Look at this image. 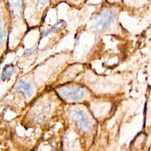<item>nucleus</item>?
Segmentation results:
<instances>
[{
	"label": "nucleus",
	"mask_w": 151,
	"mask_h": 151,
	"mask_svg": "<svg viewBox=\"0 0 151 151\" xmlns=\"http://www.w3.org/2000/svg\"><path fill=\"white\" fill-rule=\"evenodd\" d=\"M114 15V12L111 9L104 8L102 9L93 19L91 22L93 28L96 32H102L112 22Z\"/></svg>",
	"instance_id": "f257e3e1"
},
{
	"label": "nucleus",
	"mask_w": 151,
	"mask_h": 151,
	"mask_svg": "<svg viewBox=\"0 0 151 151\" xmlns=\"http://www.w3.org/2000/svg\"><path fill=\"white\" fill-rule=\"evenodd\" d=\"M59 95L64 99L72 101H80L84 96V88L81 87H73L64 86L58 91Z\"/></svg>",
	"instance_id": "f03ea898"
},
{
	"label": "nucleus",
	"mask_w": 151,
	"mask_h": 151,
	"mask_svg": "<svg viewBox=\"0 0 151 151\" xmlns=\"http://www.w3.org/2000/svg\"><path fill=\"white\" fill-rule=\"evenodd\" d=\"M70 116L82 131H87L90 129V124L87 116L82 110H73L70 113Z\"/></svg>",
	"instance_id": "7ed1b4c3"
},
{
	"label": "nucleus",
	"mask_w": 151,
	"mask_h": 151,
	"mask_svg": "<svg viewBox=\"0 0 151 151\" xmlns=\"http://www.w3.org/2000/svg\"><path fill=\"white\" fill-rule=\"evenodd\" d=\"M16 90L18 92L22 93L28 97H31L33 94V90L31 86L22 80H19V84L17 86Z\"/></svg>",
	"instance_id": "20e7f679"
},
{
	"label": "nucleus",
	"mask_w": 151,
	"mask_h": 151,
	"mask_svg": "<svg viewBox=\"0 0 151 151\" xmlns=\"http://www.w3.org/2000/svg\"><path fill=\"white\" fill-rule=\"evenodd\" d=\"M14 66L10 65H6L4 67L3 73H2V75H1V80L4 81L6 78H9L11 76V75L12 74V73H14Z\"/></svg>",
	"instance_id": "39448f33"
},
{
	"label": "nucleus",
	"mask_w": 151,
	"mask_h": 151,
	"mask_svg": "<svg viewBox=\"0 0 151 151\" xmlns=\"http://www.w3.org/2000/svg\"><path fill=\"white\" fill-rule=\"evenodd\" d=\"M63 25H64V22H63V21H60L58 22L53 27V28H52V30H53L54 32V31H56L58 30L60 28H61Z\"/></svg>",
	"instance_id": "423d86ee"
},
{
	"label": "nucleus",
	"mask_w": 151,
	"mask_h": 151,
	"mask_svg": "<svg viewBox=\"0 0 151 151\" xmlns=\"http://www.w3.org/2000/svg\"><path fill=\"white\" fill-rule=\"evenodd\" d=\"M1 32V33H0L1 44V45H2L3 43H4V40H5V35H6V32H5V31L3 30V29H2V27L1 28V32Z\"/></svg>",
	"instance_id": "0eeeda50"
},
{
	"label": "nucleus",
	"mask_w": 151,
	"mask_h": 151,
	"mask_svg": "<svg viewBox=\"0 0 151 151\" xmlns=\"http://www.w3.org/2000/svg\"><path fill=\"white\" fill-rule=\"evenodd\" d=\"M37 50V47H32L31 48H29L28 49H27L25 52V54L26 55H29L31 54H32L33 52H34L35 51V50Z\"/></svg>",
	"instance_id": "6e6552de"
},
{
	"label": "nucleus",
	"mask_w": 151,
	"mask_h": 151,
	"mask_svg": "<svg viewBox=\"0 0 151 151\" xmlns=\"http://www.w3.org/2000/svg\"><path fill=\"white\" fill-rule=\"evenodd\" d=\"M52 32H54V31H53V30H52V28H51V29H46V30H44V31L42 32V37H44L47 35L48 34H49L50 33Z\"/></svg>",
	"instance_id": "1a4fd4ad"
},
{
	"label": "nucleus",
	"mask_w": 151,
	"mask_h": 151,
	"mask_svg": "<svg viewBox=\"0 0 151 151\" xmlns=\"http://www.w3.org/2000/svg\"><path fill=\"white\" fill-rule=\"evenodd\" d=\"M40 2H41V3L43 4V3H46V2H47V1H40Z\"/></svg>",
	"instance_id": "9d476101"
}]
</instances>
